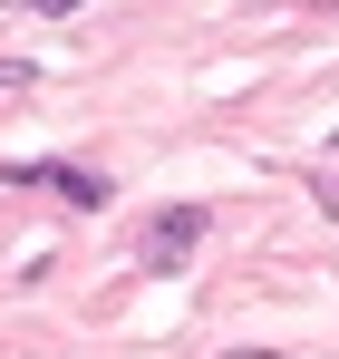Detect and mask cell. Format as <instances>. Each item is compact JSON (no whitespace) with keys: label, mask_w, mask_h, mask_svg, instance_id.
Wrapping results in <instances>:
<instances>
[{"label":"cell","mask_w":339,"mask_h":359,"mask_svg":"<svg viewBox=\"0 0 339 359\" xmlns=\"http://www.w3.org/2000/svg\"><path fill=\"white\" fill-rule=\"evenodd\" d=\"M214 233V214L204 204H165L146 233H136V272H174V262H194V243Z\"/></svg>","instance_id":"obj_1"},{"label":"cell","mask_w":339,"mask_h":359,"mask_svg":"<svg viewBox=\"0 0 339 359\" xmlns=\"http://www.w3.org/2000/svg\"><path fill=\"white\" fill-rule=\"evenodd\" d=\"M20 184H49L58 204H78V214H107V175L97 165H58V156H29V165H10Z\"/></svg>","instance_id":"obj_2"},{"label":"cell","mask_w":339,"mask_h":359,"mask_svg":"<svg viewBox=\"0 0 339 359\" xmlns=\"http://www.w3.org/2000/svg\"><path fill=\"white\" fill-rule=\"evenodd\" d=\"M10 10H78V0H10Z\"/></svg>","instance_id":"obj_3"}]
</instances>
